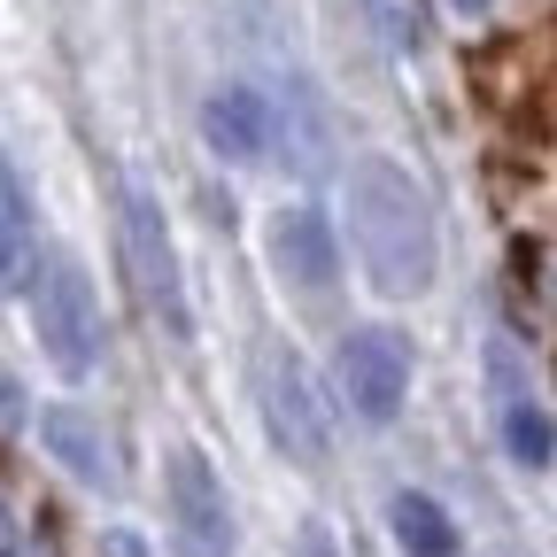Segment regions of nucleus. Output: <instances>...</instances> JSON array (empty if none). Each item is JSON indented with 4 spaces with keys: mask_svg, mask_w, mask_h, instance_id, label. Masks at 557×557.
Wrapping results in <instances>:
<instances>
[{
    "mask_svg": "<svg viewBox=\"0 0 557 557\" xmlns=\"http://www.w3.org/2000/svg\"><path fill=\"white\" fill-rule=\"evenodd\" d=\"M163 511H171V549L178 557H233V496L209 449L178 442L171 472H163Z\"/></svg>",
    "mask_w": 557,
    "mask_h": 557,
    "instance_id": "39448f33",
    "label": "nucleus"
},
{
    "mask_svg": "<svg viewBox=\"0 0 557 557\" xmlns=\"http://www.w3.org/2000/svg\"><path fill=\"white\" fill-rule=\"evenodd\" d=\"M278 124H287L278 94H263V86H248V78H233V86H218V94L201 101V139H209L225 163H263V156L278 148Z\"/></svg>",
    "mask_w": 557,
    "mask_h": 557,
    "instance_id": "1a4fd4ad",
    "label": "nucleus"
},
{
    "mask_svg": "<svg viewBox=\"0 0 557 557\" xmlns=\"http://www.w3.org/2000/svg\"><path fill=\"white\" fill-rule=\"evenodd\" d=\"M263 426H271V442L287 449L302 472H325V457H333V418H325V403H318V387H310V364L295 357L287 341L263 348Z\"/></svg>",
    "mask_w": 557,
    "mask_h": 557,
    "instance_id": "423d86ee",
    "label": "nucleus"
},
{
    "mask_svg": "<svg viewBox=\"0 0 557 557\" xmlns=\"http://www.w3.org/2000/svg\"><path fill=\"white\" fill-rule=\"evenodd\" d=\"M333 387L364 426H395L410 395V341L395 325H348L333 348Z\"/></svg>",
    "mask_w": 557,
    "mask_h": 557,
    "instance_id": "20e7f679",
    "label": "nucleus"
},
{
    "mask_svg": "<svg viewBox=\"0 0 557 557\" xmlns=\"http://www.w3.org/2000/svg\"><path fill=\"white\" fill-rule=\"evenodd\" d=\"M32 333L47 348V364L62 380H86L101 364V302H94V278L78 271V256L47 248L39 278H32Z\"/></svg>",
    "mask_w": 557,
    "mask_h": 557,
    "instance_id": "7ed1b4c3",
    "label": "nucleus"
},
{
    "mask_svg": "<svg viewBox=\"0 0 557 557\" xmlns=\"http://www.w3.org/2000/svg\"><path fill=\"white\" fill-rule=\"evenodd\" d=\"M32 256H39V240H32V201H24L9 156H0V287H9L16 271H32Z\"/></svg>",
    "mask_w": 557,
    "mask_h": 557,
    "instance_id": "f8f14e48",
    "label": "nucleus"
},
{
    "mask_svg": "<svg viewBox=\"0 0 557 557\" xmlns=\"http://www.w3.org/2000/svg\"><path fill=\"white\" fill-rule=\"evenodd\" d=\"M302 557H341V549H333V534H325V527H302Z\"/></svg>",
    "mask_w": 557,
    "mask_h": 557,
    "instance_id": "2eb2a0df",
    "label": "nucleus"
},
{
    "mask_svg": "<svg viewBox=\"0 0 557 557\" xmlns=\"http://www.w3.org/2000/svg\"><path fill=\"white\" fill-rule=\"evenodd\" d=\"M0 557H47L39 542H9V549H0Z\"/></svg>",
    "mask_w": 557,
    "mask_h": 557,
    "instance_id": "a211bd4d",
    "label": "nucleus"
},
{
    "mask_svg": "<svg viewBox=\"0 0 557 557\" xmlns=\"http://www.w3.org/2000/svg\"><path fill=\"white\" fill-rule=\"evenodd\" d=\"M39 442H47V457L78 480V487H94V496H124V465H116V442H109V426L94 410H78V403H47L39 410Z\"/></svg>",
    "mask_w": 557,
    "mask_h": 557,
    "instance_id": "9d476101",
    "label": "nucleus"
},
{
    "mask_svg": "<svg viewBox=\"0 0 557 557\" xmlns=\"http://www.w3.org/2000/svg\"><path fill=\"white\" fill-rule=\"evenodd\" d=\"M16 418H24V403H16V380H9V372H0V434H9V426H16Z\"/></svg>",
    "mask_w": 557,
    "mask_h": 557,
    "instance_id": "4468645a",
    "label": "nucleus"
},
{
    "mask_svg": "<svg viewBox=\"0 0 557 557\" xmlns=\"http://www.w3.org/2000/svg\"><path fill=\"white\" fill-rule=\"evenodd\" d=\"M341 209H348V248H357L372 295L387 302H418L442 271V225L434 201L403 163L387 156H357L341 171Z\"/></svg>",
    "mask_w": 557,
    "mask_h": 557,
    "instance_id": "f257e3e1",
    "label": "nucleus"
},
{
    "mask_svg": "<svg viewBox=\"0 0 557 557\" xmlns=\"http://www.w3.org/2000/svg\"><path fill=\"white\" fill-rule=\"evenodd\" d=\"M449 9H457L465 24H487V16H496V0H449Z\"/></svg>",
    "mask_w": 557,
    "mask_h": 557,
    "instance_id": "dca6fc26",
    "label": "nucleus"
},
{
    "mask_svg": "<svg viewBox=\"0 0 557 557\" xmlns=\"http://www.w3.org/2000/svg\"><path fill=\"white\" fill-rule=\"evenodd\" d=\"M480 372H487V410H496V434H504L511 465H527V472L557 465V426H549V410L534 403V380L511 357V341H487Z\"/></svg>",
    "mask_w": 557,
    "mask_h": 557,
    "instance_id": "0eeeda50",
    "label": "nucleus"
},
{
    "mask_svg": "<svg viewBox=\"0 0 557 557\" xmlns=\"http://www.w3.org/2000/svg\"><path fill=\"white\" fill-rule=\"evenodd\" d=\"M387 527H395L403 557H457V527H449V511L426 496V487H395V496H387Z\"/></svg>",
    "mask_w": 557,
    "mask_h": 557,
    "instance_id": "9b49d317",
    "label": "nucleus"
},
{
    "mask_svg": "<svg viewBox=\"0 0 557 557\" xmlns=\"http://www.w3.org/2000/svg\"><path fill=\"white\" fill-rule=\"evenodd\" d=\"M9 542H24V534H16V504L0 496V549H9Z\"/></svg>",
    "mask_w": 557,
    "mask_h": 557,
    "instance_id": "f3484780",
    "label": "nucleus"
},
{
    "mask_svg": "<svg viewBox=\"0 0 557 557\" xmlns=\"http://www.w3.org/2000/svg\"><path fill=\"white\" fill-rule=\"evenodd\" d=\"M116 248H124V271H132V295L139 310L156 318V333L171 348L194 341V302H186V271H178V248H171V225H163V209L156 194L124 178L116 186Z\"/></svg>",
    "mask_w": 557,
    "mask_h": 557,
    "instance_id": "f03ea898",
    "label": "nucleus"
},
{
    "mask_svg": "<svg viewBox=\"0 0 557 557\" xmlns=\"http://www.w3.org/2000/svg\"><path fill=\"white\" fill-rule=\"evenodd\" d=\"M372 24L387 32L395 54H418L426 47V24H418V0H372Z\"/></svg>",
    "mask_w": 557,
    "mask_h": 557,
    "instance_id": "ddd939ff",
    "label": "nucleus"
},
{
    "mask_svg": "<svg viewBox=\"0 0 557 557\" xmlns=\"http://www.w3.org/2000/svg\"><path fill=\"white\" fill-rule=\"evenodd\" d=\"M263 256H271V271L287 278V287H302V295H325L333 278H341V233H333L325 209H310V201L271 209V225H263Z\"/></svg>",
    "mask_w": 557,
    "mask_h": 557,
    "instance_id": "6e6552de",
    "label": "nucleus"
}]
</instances>
